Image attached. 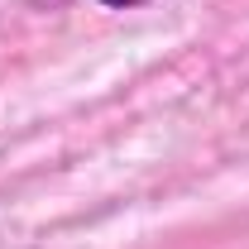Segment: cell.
Listing matches in <instances>:
<instances>
[{
	"label": "cell",
	"instance_id": "obj_1",
	"mask_svg": "<svg viewBox=\"0 0 249 249\" xmlns=\"http://www.w3.org/2000/svg\"><path fill=\"white\" fill-rule=\"evenodd\" d=\"M96 5H106V10H134V5H149V0H96Z\"/></svg>",
	"mask_w": 249,
	"mask_h": 249
}]
</instances>
